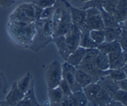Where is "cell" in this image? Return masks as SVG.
<instances>
[{"instance_id": "obj_41", "label": "cell", "mask_w": 127, "mask_h": 106, "mask_svg": "<svg viewBox=\"0 0 127 106\" xmlns=\"http://www.w3.org/2000/svg\"><path fill=\"white\" fill-rule=\"evenodd\" d=\"M121 70H122L123 71H124L125 73H126V74H127V63H126V65H125L124 66L122 67V68H121Z\"/></svg>"}, {"instance_id": "obj_7", "label": "cell", "mask_w": 127, "mask_h": 106, "mask_svg": "<svg viewBox=\"0 0 127 106\" xmlns=\"http://www.w3.org/2000/svg\"><path fill=\"white\" fill-rule=\"evenodd\" d=\"M64 2V3L67 5L69 11V16H70L71 22L74 25L78 26L79 29L81 30L83 27L86 26V10L82 9H79L76 7H73L72 5H70L68 2H66L65 0H63Z\"/></svg>"}, {"instance_id": "obj_33", "label": "cell", "mask_w": 127, "mask_h": 106, "mask_svg": "<svg viewBox=\"0 0 127 106\" xmlns=\"http://www.w3.org/2000/svg\"><path fill=\"white\" fill-rule=\"evenodd\" d=\"M59 87H60V89L62 90L64 96H69V95L72 93V91H71L68 82H67L65 80H64L63 78H62V80L60 81V82H59Z\"/></svg>"}, {"instance_id": "obj_40", "label": "cell", "mask_w": 127, "mask_h": 106, "mask_svg": "<svg viewBox=\"0 0 127 106\" xmlns=\"http://www.w3.org/2000/svg\"><path fill=\"white\" fill-rule=\"evenodd\" d=\"M104 106H126V105H124L122 104L119 103V102H116V101H114V100H111L109 103H108L107 105H105Z\"/></svg>"}, {"instance_id": "obj_18", "label": "cell", "mask_w": 127, "mask_h": 106, "mask_svg": "<svg viewBox=\"0 0 127 106\" xmlns=\"http://www.w3.org/2000/svg\"><path fill=\"white\" fill-rule=\"evenodd\" d=\"M75 68H76V67H75ZM75 77L76 82L81 87V88H84L85 87H87L89 84L93 83L92 77L88 74H87L85 71L80 70V69H76V70H75Z\"/></svg>"}, {"instance_id": "obj_2", "label": "cell", "mask_w": 127, "mask_h": 106, "mask_svg": "<svg viewBox=\"0 0 127 106\" xmlns=\"http://www.w3.org/2000/svg\"><path fill=\"white\" fill-rule=\"evenodd\" d=\"M89 106H104L112 100V98L99 84L91 83L82 88Z\"/></svg>"}, {"instance_id": "obj_3", "label": "cell", "mask_w": 127, "mask_h": 106, "mask_svg": "<svg viewBox=\"0 0 127 106\" xmlns=\"http://www.w3.org/2000/svg\"><path fill=\"white\" fill-rule=\"evenodd\" d=\"M9 20L25 23H32L36 21L34 4L32 3H22L10 14Z\"/></svg>"}, {"instance_id": "obj_16", "label": "cell", "mask_w": 127, "mask_h": 106, "mask_svg": "<svg viewBox=\"0 0 127 106\" xmlns=\"http://www.w3.org/2000/svg\"><path fill=\"white\" fill-rule=\"evenodd\" d=\"M15 106H41V105L38 104L36 97H35L34 89L32 88L26 93H25L24 98L20 102H18L15 105Z\"/></svg>"}, {"instance_id": "obj_31", "label": "cell", "mask_w": 127, "mask_h": 106, "mask_svg": "<svg viewBox=\"0 0 127 106\" xmlns=\"http://www.w3.org/2000/svg\"><path fill=\"white\" fill-rule=\"evenodd\" d=\"M58 0H33L32 3L39 6V7L45 9V8L53 7L56 4Z\"/></svg>"}, {"instance_id": "obj_12", "label": "cell", "mask_w": 127, "mask_h": 106, "mask_svg": "<svg viewBox=\"0 0 127 106\" xmlns=\"http://www.w3.org/2000/svg\"><path fill=\"white\" fill-rule=\"evenodd\" d=\"M97 84H99L107 93L109 94L110 97H113L116 91L119 90V87L117 85V81L112 80L108 76H104L97 81Z\"/></svg>"}, {"instance_id": "obj_19", "label": "cell", "mask_w": 127, "mask_h": 106, "mask_svg": "<svg viewBox=\"0 0 127 106\" xmlns=\"http://www.w3.org/2000/svg\"><path fill=\"white\" fill-rule=\"evenodd\" d=\"M126 29V28H125ZM105 42H113L118 41L122 32V28L120 27H105L103 29Z\"/></svg>"}, {"instance_id": "obj_42", "label": "cell", "mask_w": 127, "mask_h": 106, "mask_svg": "<svg viewBox=\"0 0 127 106\" xmlns=\"http://www.w3.org/2000/svg\"><path fill=\"white\" fill-rule=\"evenodd\" d=\"M73 1H75V2H86V3H87V2L91 1V0H73Z\"/></svg>"}, {"instance_id": "obj_30", "label": "cell", "mask_w": 127, "mask_h": 106, "mask_svg": "<svg viewBox=\"0 0 127 106\" xmlns=\"http://www.w3.org/2000/svg\"><path fill=\"white\" fill-rule=\"evenodd\" d=\"M119 1L120 0H107V1L103 3L102 8L104 10H106L107 12H108V13L113 14L116 8V5L119 3Z\"/></svg>"}, {"instance_id": "obj_14", "label": "cell", "mask_w": 127, "mask_h": 106, "mask_svg": "<svg viewBox=\"0 0 127 106\" xmlns=\"http://www.w3.org/2000/svg\"><path fill=\"white\" fill-rule=\"evenodd\" d=\"M86 52H87L86 48L79 47L75 50H74L72 53L69 54V55L68 56L67 60H65V62L75 67L78 66L81 64V61H82L84 56L86 54Z\"/></svg>"}, {"instance_id": "obj_9", "label": "cell", "mask_w": 127, "mask_h": 106, "mask_svg": "<svg viewBox=\"0 0 127 106\" xmlns=\"http://www.w3.org/2000/svg\"><path fill=\"white\" fill-rule=\"evenodd\" d=\"M76 69H80V70L85 71L87 74L89 75L92 77L93 80V83H96L97 81L101 79L102 77L108 75V71H101L95 66L94 62H89L85 63V64H80L78 66H76Z\"/></svg>"}, {"instance_id": "obj_4", "label": "cell", "mask_w": 127, "mask_h": 106, "mask_svg": "<svg viewBox=\"0 0 127 106\" xmlns=\"http://www.w3.org/2000/svg\"><path fill=\"white\" fill-rule=\"evenodd\" d=\"M47 86L48 89H52L59 86L62 80V65L58 60H54L47 66L45 72Z\"/></svg>"}, {"instance_id": "obj_34", "label": "cell", "mask_w": 127, "mask_h": 106, "mask_svg": "<svg viewBox=\"0 0 127 106\" xmlns=\"http://www.w3.org/2000/svg\"><path fill=\"white\" fill-rule=\"evenodd\" d=\"M54 9H55V5L53 6V7L45 8V9H42L40 19H49V18H51L54 12Z\"/></svg>"}, {"instance_id": "obj_13", "label": "cell", "mask_w": 127, "mask_h": 106, "mask_svg": "<svg viewBox=\"0 0 127 106\" xmlns=\"http://www.w3.org/2000/svg\"><path fill=\"white\" fill-rule=\"evenodd\" d=\"M52 42L55 43V45H56L57 48H58V51H59V54H60V56L62 57L64 60H66L70 53H69V48H68V46H67L64 36H53Z\"/></svg>"}, {"instance_id": "obj_29", "label": "cell", "mask_w": 127, "mask_h": 106, "mask_svg": "<svg viewBox=\"0 0 127 106\" xmlns=\"http://www.w3.org/2000/svg\"><path fill=\"white\" fill-rule=\"evenodd\" d=\"M112 100L119 102L124 105H127V92L125 90L119 89L114 93V94L112 97Z\"/></svg>"}, {"instance_id": "obj_43", "label": "cell", "mask_w": 127, "mask_h": 106, "mask_svg": "<svg viewBox=\"0 0 127 106\" xmlns=\"http://www.w3.org/2000/svg\"><path fill=\"white\" fill-rule=\"evenodd\" d=\"M2 105V101H0V106Z\"/></svg>"}, {"instance_id": "obj_11", "label": "cell", "mask_w": 127, "mask_h": 106, "mask_svg": "<svg viewBox=\"0 0 127 106\" xmlns=\"http://www.w3.org/2000/svg\"><path fill=\"white\" fill-rule=\"evenodd\" d=\"M100 14L102 16V20H103L104 28L105 27H120L122 29L126 28V24H120L117 20L115 19L112 14L108 13L106 10H104L103 8H99Z\"/></svg>"}, {"instance_id": "obj_6", "label": "cell", "mask_w": 127, "mask_h": 106, "mask_svg": "<svg viewBox=\"0 0 127 106\" xmlns=\"http://www.w3.org/2000/svg\"><path fill=\"white\" fill-rule=\"evenodd\" d=\"M75 70H76V68L75 66H71V65H69L66 62L62 65V78L68 82L72 93L82 90L81 87L75 81Z\"/></svg>"}, {"instance_id": "obj_37", "label": "cell", "mask_w": 127, "mask_h": 106, "mask_svg": "<svg viewBox=\"0 0 127 106\" xmlns=\"http://www.w3.org/2000/svg\"><path fill=\"white\" fill-rule=\"evenodd\" d=\"M16 0H0V6L3 8L10 7L15 3Z\"/></svg>"}, {"instance_id": "obj_25", "label": "cell", "mask_w": 127, "mask_h": 106, "mask_svg": "<svg viewBox=\"0 0 127 106\" xmlns=\"http://www.w3.org/2000/svg\"><path fill=\"white\" fill-rule=\"evenodd\" d=\"M100 53L99 49L97 48H88L87 49L86 54L84 56L82 61L81 62V64H85V63H89V62H94L96 57L97 56V54Z\"/></svg>"}, {"instance_id": "obj_5", "label": "cell", "mask_w": 127, "mask_h": 106, "mask_svg": "<svg viewBox=\"0 0 127 106\" xmlns=\"http://www.w3.org/2000/svg\"><path fill=\"white\" fill-rule=\"evenodd\" d=\"M86 24L88 29L91 30H103L104 25L100 10L97 7H91L86 9Z\"/></svg>"}, {"instance_id": "obj_21", "label": "cell", "mask_w": 127, "mask_h": 106, "mask_svg": "<svg viewBox=\"0 0 127 106\" xmlns=\"http://www.w3.org/2000/svg\"><path fill=\"white\" fill-rule=\"evenodd\" d=\"M94 64L99 70L106 71L109 70V61H108V55L104 53L100 52L96 57L94 60Z\"/></svg>"}, {"instance_id": "obj_38", "label": "cell", "mask_w": 127, "mask_h": 106, "mask_svg": "<svg viewBox=\"0 0 127 106\" xmlns=\"http://www.w3.org/2000/svg\"><path fill=\"white\" fill-rule=\"evenodd\" d=\"M117 85L119 87V89H121V90H127V79H123V80L118 81Z\"/></svg>"}, {"instance_id": "obj_35", "label": "cell", "mask_w": 127, "mask_h": 106, "mask_svg": "<svg viewBox=\"0 0 127 106\" xmlns=\"http://www.w3.org/2000/svg\"><path fill=\"white\" fill-rule=\"evenodd\" d=\"M123 51L122 50H119V51H114V52H112V53H109L108 54V61H109V65L111 63L114 62L118 58H120V55L122 54Z\"/></svg>"}, {"instance_id": "obj_22", "label": "cell", "mask_w": 127, "mask_h": 106, "mask_svg": "<svg viewBox=\"0 0 127 106\" xmlns=\"http://www.w3.org/2000/svg\"><path fill=\"white\" fill-rule=\"evenodd\" d=\"M79 47L86 49L88 48H97V45L92 40V38L89 36V32H81V38H80V43Z\"/></svg>"}, {"instance_id": "obj_1", "label": "cell", "mask_w": 127, "mask_h": 106, "mask_svg": "<svg viewBox=\"0 0 127 106\" xmlns=\"http://www.w3.org/2000/svg\"><path fill=\"white\" fill-rule=\"evenodd\" d=\"M8 32L16 43L23 47H30L36 35L35 22L25 23L9 20Z\"/></svg>"}, {"instance_id": "obj_27", "label": "cell", "mask_w": 127, "mask_h": 106, "mask_svg": "<svg viewBox=\"0 0 127 106\" xmlns=\"http://www.w3.org/2000/svg\"><path fill=\"white\" fill-rule=\"evenodd\" d=\"M112 80L118 81L123 79H126V73H125L121 69H115V70H109L108 71V75Z\"/></svg>"}, {"instance_id": "obj_23", "label": "cell", "mask_w": 127, "mask_h": 106, "mask_svg": "<svg viewBox=\"0 0 127 106\" xmlns=\"http://www.w3.org/2000/svg\"><path fill=\"white\" fill-rule=\"evenodd\" d=\"M48 97L50 103H59L64 98L62 90L59 86L52 89H48Z\"/></svg>"}, {"instance_id": "obj_24", "label": "cell", "mask_w": 127, "mask_h": 106, "mask_svg": "<svg viewBox=\"0 0 127 106\" xmlns=\"http://www.w3.org/2000/svg\"><path fill=\"white\" fill-rule=\"evenodd\" d=\"M89 36L97 46L105 42L103 30H91L89 32Z\"/></svg>"}, {"instance_id": "obj_20", "label": "cell", "mask_w": 127, "mask_h": 106, "mask_svg": "<svg viewBox=\"0 0 127 106\" xmlns=\"http://www.w3.org/2000/svg\"><path fill=\"white\" fill-rule=\"evenodd\" d=\"M97 48L99 49L100 52L104 53V54H108L109 53L114 52V51L122 50L121 47L118 41H113V42H104L102 44L97 46Z\"/></svg>"}, {"instance_id": "obj_15", "label": "cell", "mask_w": 127, "mask_h": 106, "mask_svg": "<svg viewBox=\"0 0 127 106\" xmlns=\"http://www.w3.org/2000/svg\"><path fill=\"white\" fill-rule=\"evenodd\" d=\"M126 3L127 0H120L116 5L114 13L112 14L120 24L126 23Z\"/></svg>"}, {"instance_id": "obj_39", "label": "cell", "mask_w": 127, "mask_h": 106, "mask_svg": "<svg viewBox=\"0 0 127 106\" xmlns=\"http://www.w3.org/2000/svg\"><path fill=\"white\" fill-rule=\"evenodd\" d=\"M34 4V3H33ZM34 9H35V16H36V20H39L40 19V16H41V14L42 12V8L39 7V6L34 4Z\"/></svg>"}, {"instance_id": "obj_28", "label": "cell", "mask_w": 127, "mask_h": 106, "mask_svg": "<svg viewBox=\"0 0 127 106\" xmlns=\"http://www.w3.org/2000/svg\"><path fill=\"white\" fill-rule=\"evenodd\" d=\"M127 63V53L123 52L120 58H118L114 62L109 65V69L115 70V69H121Z\"/></svg>"}, {"instance_id": "obj_17", "label": "cell", "mask_w": 127, "mask_h": 106, "mask_svg": "<svg viewBox=\"0 0 127 106\" xmlns=\"http://www.w3.org/2000/svg\"><path fill=\"white\" fill-rule=\"evenodd\" d=\"M33 78L31 73L28 72L26 75L22 77L20 81H16L17 87L23 93H26L30 89L33 88Z\"/></svg>"}, {"instance_id": "obj_32", "label": "cell", "mask_w": 127, "mask_h": 106, "mask_svg": "<svg viewBox=\"0 0 127 106\" xmlns=\"http://www.w3.org/2000/svg\"><path fill=\"white\" fill-rule=\"evenodd\" d=\"M127 34H126V29H122V32L120 33V36L118 39V42L120 43L121 49L123 52H126V48H127Z\"/></svg>"}, {"instance_id": "obj_10", "label": "cell", "mask_w": 127, "mask_h": 106, "mask_svg": "<svg viewBox=\"0 0 127 106\" xmlns=\"http://www.w3.org/2000/svg\"><path fill=\"white\" fill-rule=\"evenodd\" d=\"M24 96H25V93H23L18 88L17 83L15 81L12 85L10 91L7 94V96H6L4 101L9 106H15L16 104L21 100L24 98Z\"/></svg>"}, {"instance_id": "obj_26", "label": "cell", "mask_w": 127, "mask_h": 106, "mask_svg": "<svg viewBox=\"0 0 127 106\" xmlns=\"http://www.w3.org/2000/svg\"><path fill=\"white\" fill-rule=\"evenodd\" d=\"M72 96L76 102L77 106H89V102H88L87 97H86L82 90L72 93Z\"/></svg>"}, {"instance_id": "obj_36", "label": "cell", "mask_w": 127, "mask_h": 106, "mask_svg": "<svg viewBox=\"0 0 127 106\" xmlns=\"http://www.w3.org/2000/svg\"><path fill=\"white\" fill-rule=\"evenodd\" d=\"M7 87V80L3 72L0 71V92L4 90V88Z\"/></svg>"}, {"instance_id": "obj_8", "label": "cell", "mask_w": 127, "mask_h": 106, "mask_svg": "<svg viewBox=\"0 0 127 106\" xmlns=\"http://www.w3.org/2000/svg\"><path fill=\"white\" fill-rule=\"evenodd\" d=\"M81 30L79 29L78 26L75 25L70 26L68 32L64 35L65 41H66L67 46H68L69 53H72L74 50H75L77 48H79L80 38H81Z\"/></svg>"}]
</instances>
